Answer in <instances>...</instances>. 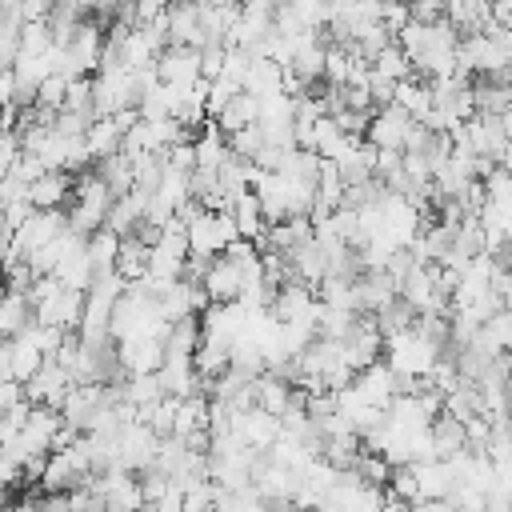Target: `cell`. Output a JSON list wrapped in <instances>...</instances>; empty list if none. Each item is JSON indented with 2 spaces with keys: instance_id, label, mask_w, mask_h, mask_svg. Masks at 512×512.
Returning a JSON list of instances; mask_svg holds the SVG:
<instances>
[{
  "instance_id": "1",
  "label": "cell",
  "mask_w": 512,
  "mask_h": 512,
  "mask_svg": "<svg viewBox=\"0 0 512 512\" xmlns=\"http://www.w3.org/2000/svg\"><path fill=\"white\" fill-rule=\"evenodd\" d=\"M384 364L396 376H428V368L436 364V344L424 340L420 332H396L384 340Z\"/></svg>"
},
{
  "instance_id": "2",
  "label": "cell",
  "mask_w": 512,
  "mask_h": 512,
  "mask_svg": "<svg viewBox=\"0 0 512 512\" xmlns=\"http://www.w3.org/2000/svg\"><path fill=\"white\" fill-rule=\"evenodd\" d=\"M68 388H72V376H68L56 360H44V364H40V368L20 384L24 404H32V408H52V412L64 404Z\"/></svg>"
},
{
  "instance_id": "3",
  "label": "cell",
  "mask_w": 512,
  "mask_h": 512,
  "mask_svg": "<svg viewBox=\"0 0 512 512\" xmlns=\"http://www.w3.org/2000/svg\"><path fill=\"white\" fill-rule=\"evenodd\" d=\"M80 312H84V292L64 288V284H56L44 300H36V304H32L36 324H48V328H60V332H76Z\"/></svg>"
},
{
  "instance_id": "4",
  "label": "cell",
  "mask_w": 512,
  "mask_h": 512,
  "mask_svg": "<svg viewBox=\"0 0 512 512\" xmlns=\"http://www.w3.org/2000/svg\"><path fill=\"white\" fill-rule=\"evenodd\" d=\"M380 352H384V336L376 332L372 316L356 312L352 328H348V332H344V340H340V356H344V364H348L352 372H360V368L376 364V360H380Z\"/></svg>"
},
{
  "instance_id": "5",
  "label": "cell",
  "mask_w": 512,
  "mask_h": 512,
  "mask_svg": "<svg viewBox=\"0 0 512 512\" xmlns=\"http://www.w3.org/2000/svg\"><path fill=\"white\" fill-rule=\"evenodd\" d=\"M152 68H156L160 84H196L200 80V52L184 48V44H168L156 52Z\"/></svg>"
},
{
  "instance_id": "6",
  "label": "cell",
  "mask_w": 512,
  "mask_h": 512,
  "mask_svg": "<svg viewBox=\"0 0 512 512\" xmlns=\"http://www.w3.org/2000/svg\"><path fill=\"white\" fill-rule=\"evenodd\" d=\"M100 44H104V28H100L92 16H84V20L76 24L72 40L64 44V56L76 64V72H80V76H92V72H96V64H100Z\"/></svg>"
},
{
  "instance_id": "7",
  "label": "cell",
  "mask_w": 512,
  "mask_h": 512,
  "mask_svg": "<svg viewBox=\"0 0 512 512\" xmlns=\"http://www.w3.org/2000/svg\"><path fill=\"white\" fill-rule=\"evenodd\" d=\"M408 128H412V116L400 112L396 104H384V108L372 112V120L364 128V144H372V148H396L400 152Z\"/></svg>"
},
{
  "instance_id": "8",
  "label": "cell",
  "mask_w": 512,
  "mask_h": 512,
  "mask_svg": "<svg viewBox=\"0 0 512 512\" xmlns=\"http://www.w3.org/2000/svg\"><path fill=\"white\" fill-rule=\"evenodd\" d=\"M116 356H120L124 376H152V372H160V364H164L160 340H152V336L120 340V344H116Z\"/></svg>"
},
{
  "instance_id": "9",
  "label": "cell",
  "mask_w": 512,
  "mask_h": 512,
  "mask_svg": "<svg viewBox=\"0 0 512 512\" xmlns=\"http://www.w3.org/2000/svg\"><path fill=\"white\" fill-rule=\"evenodd\" d=\"M232 432H236L248 448L268 452V448L276 444V436H280V416H268V412H260V408H248V412L232 416Z\"/></svg>"
},
{
  "instance_id": "10",
  "label": "cell",
  "mask_w": 512,
  "mask_h": 512,
  "mask_svg": "<svg viewBox=\"0 0 512 512\" xmlns=\"http://www.w3.org/2000/svg\"><path fill=\"white\" fill-rule=\"evenodd\" d=\"M68 200H72V176L68 172H44L28 184V204L36 212H52V208L64 212Z\"/></svg>"
},
{
  "instance_id": "11",
  "label": "cell",
  "mask_w": 512,
  "mask_h": 512,
  "mask_svg": "<svg viewBox=\"0 0 512 512\" xmlns=\"http://www.w3.org/2000/svg\"><path fill=\"white\" fill-rule=\"evenodd\" d=\"M200 288H204L208 304H236V296H240V268L228 264L224 256H212Z\"/></svg>"
},
{
  "instance_id": "12",
  "label": "cell",
  "mask_w": 512,
  "mask_h": 512,
  "mask_svg": "<svg viewBox=\"0 0 512 512\" xmlns=\"http://www.w3.org/2000/svg\"><path fill=\"white\" fill-rule=\"evenodd\" d=\"M196 344H200V316H180L164 324V336H160L164 360H192Z\"/></svg>"
},
{
  "instance_id": "13",
  "label": "cell",
  "mask_w": 512,
  "mask_h": 512,
  "mask_svg": "<svg viewBox=\"0 0 512 512\" xmlns=\"http://www.w3.org/2000/svg\"><path fill=\"white\" fill-rule=\"evenodd\" d=\"M256 116H260V100L256 96H248V92H236L216 116H212V124H216V132L228 140L232 132H240V128H248V124H256Z\"/></svg>"
},
{
  "instance_id": "14",
  "label": "cell",
  "mask_w": 512,
  "mask_h": 512,
  "mask_svg": "<svg viewBox=\"0 0 512 512\" xmlns=\"http://www.w3.org/2000/svg\"><path fill=\"white\" fill-rule=\"evenodd\" d=\"M412 476H416L420 500H448V492L456 488L444 460H420V464H412Z\"/></svg>"
},
{
  "instance_id": "15",
  "label": "cell",
  "mask_w": 512,
  "mask_h": 512,
  "mask_svg": "<svg viewBox=\"0 0 512 512\" xmlns=\"http://www.w3.org/2000/svg\"><path fill=\"white\" fill-rule=\"evenodd\" d=\"M428 440H432V460H452L456 452H464V424L440 412L428 424Z\"/></svg>"
},
{
  "instance_id": "16",
  "label": "cell",
  "mask_w": 512,
  "mask_h": 512,
  "mask_svg": "<svg viewBox=\"0 0 512 512\" xmlns=\"http://www.w3.org/2000/svg\"><path fill=\"white\" fill-rule=\"evenodd\" d=\"M144 200H148V196H140V192H124V196H116V200L108 204V212H104V228L116 232V236H132L136 220L144 216Z\"/></svg>"
},
{
  "instance_id": "17",
  "label": "cell",
  "mask_w": 512,
  "mask_h": 512,
  "mask_svg": "<svg viewBox=\"0 0 512 512\" xmlns=\"http://www.w3.org/2000/svg\"><path fill=\"white\" fill-rule=\"evenodd\" d=\"M228 216H232V224H236V236L240 240H248V244H256L260 236H264V216H260V204H256V196L244 188L236 200H232V208H228Z\"/></svg>"
},
{
  "instance_id": "18",
  "label": "cell",
  "mask_w": 512,
  "mask_h": 512,
  "mask_svg": "<svg viewBox=\"0 0 512 512\" xmlns=\"http://www.w3.org/2000/svg\"><path fill=\"white\" fill-rule=\"evenodd\" d=\"M32 300L24 292H0V336L12 340L32 324Z\"/></svg>"
},
{
  "instance_id": "19",
  "label": "cell",
  "mask_w": 512,
  "mask_h": 512,
  "mask_svg": "<svg viewBox=\"0 0 512 512\" xmlns=\"http://www.w3.org/2000/svg\"><path fill=\"white\" fill-rule=\"evenodd\" d=\"M280 64H272V60H264V56H256L252 64H248V72H244V80H240V92H248V96H256V100H264V96H276L280 92Z\"/></svg>"
},
{
  "instance_id": "20",
  "label": "cell",
  "mask_w": 512,
  "mask_h": 512,
  "mask_svg": "<svg viewBox=\"0 0 512 512\" xmlns=\"http://www.w3.org/2000/svg\"><path fill=\"white\" fill-rule=\"evenodd\" d=\"M228 348H232V344H224V340L200 336V344H196V352H192V372H196L200 380H216V376L228 368Z\"/></svg>"
},
{
  "instance_id": "21",
  "label": "cell",
  "mask_w": 512,
  "mask_h": 512,
  "mask_svg": "<svg viewBox=\"0 0 512 512\" xmlns=\"http://www.w3.org/2000/svg\"><path fill=\"white\" fill-rule=\"evenodd\" d=\"M392 104H396L400 112H408L412 120H424V116H428V108H432L428 84H424V80H416V76L400 80V84L392 88Z\"/></svg>"
},
{
  "instance_id": "22",
  "label": "cell",
  "mask_w": 512,
  "mask_h": 512,
  "mask_svg": "<svg viewBox=\"0 0 512 512\" xmlns=\"http://www.w3.org/2000/svg\"><path fill=\"white\" fill-rule=\"evenodd\" d=\"M116 252H120V236L108 232V228H96V232L84 240V260L92 264V276H96V272H112Z\"/></svg>"
},
{
  "instance_id": "23",
  "label": "cell",
  "mask_w": 512,
  "mask_h": 512,
  "mask_svg": "<svg viewBox=\"0 0 512 512\" xmlns=\"http://www.w3.org/2000/svg\"><path fill=\"white\" fill-rule=\"evenodd\" d=\"M96 176L104 180V188L112 192V200H116V196H124V192H132V160H128V156H120V152H112V156L96 160Z\"/></svg>"
},
{
  "instance_id": "24",
  "label": "cell",
  "mask_w": 512,
  "mask_h": 512,
  "mask_svg": "<svg viewBox=\"0 0 512 512\" xmlns=\"http://www.w3.org/2000/svg\"><path fill=\"white\" fill-rule=\"evenodd\" d=\"M116 276L124 280V284H132V280H140L144 272H148V248L140 244V240H132V236H120V252H116Z\"/></svg>"
},
{
  "instance_id": "25",
  "label": "cell",
  "mask_w": 512,
  "mask_h": 512,
  "mask_svg": "<svg viewBox=\"0 0 512 512\" xmlns=\"http://www.w3.org/2000/svg\"><path fill=\"white\" fill-rule=\"evenodd\" d=\"M288 392H292V384H284V380H276V376H256V380H252V400H256V408L268 412V416H280V412L288 408Z\"/></svg>"
},
{
  "instance_id": "26",
  "label": "cell",
  "mask_w": 512,
  "mask_h": 512,
  "mask_svg": "<svg viewBox=\"0 0 512 512\" xmlns=\"http://www.w3.org/2000/svg\"><path fill=\"white\" fill-rule=\"evenodd\" d=\"M84 148H88V156H92V160H104V156L120 152V132H116V124H112L108 116L92 120V124H88V132H84Z\"/></svg>"
},
{
  "instance_id": "27",
  "label": "cell",
  "mask_w": 512,
  "mask_h": 512,
  "mask_svg": "<svg viewBox=\"0 0 512 512\" xmlns=\"http://www.w3.org/2000/svg\"><path fill=\"white\" fill-rule=\"evenodd\" d=\"M372 324H376V332L388 340V336H396V332H408V328L416 324V312L396 296V300H388L380 312H372Z\"/></svg>"
},
{
  "instance_id": "28",
  "label": "cell",
  "mask_w": 512,
  "mask_h": 512,
  "mask_svg": "<svg viewBox=\"0 0 512 512\" xmlns=\"http://www.w3.org/2000/svg\"><path fill=\"white\" fill-rule=\"evenodd\" d=\"M372 72H376V76H384V80H392V84H400V80H408V76H412V64H408V56L400 52V44L392 40V44L372 60Z\"/></svg>"
},
{
  "instance_id": "29",
  "label": "cell",
  "mask_w": 512,
  "mask_h": 512,
  "mask_svg": "<svg viewBox=\"0 0 512 512\" xmlns=\"http://www.w3.org/2000/svg\"><path fill=\"white\" fill-rule=\"evenodd\" d=\"M168 112H172V88L168 84H152L148 92H140V100H136L140 120H164Z\"/></svg>"
},
{
  "instance_id": "30",
  "label": "cell",
  "mask_w": 512,
  "mask_h": 512,
  "mask_svg": "<svg viewBox=\"0 0 512 512\" xmlns=\"http://www.w3.org/2000/svg\"><path fill=\"white\" fill-rule=\"evenodd\" d=\"M228 152L236 156V160H244V164H252L256 160V152L264 148V132H260V124H248V128H240V132H232L228 140Z\"/></svg>"
},
{
  "instance_id": "31",
  "label": "cell",
  "mask_w": 512,
  "mask_h": 512,
  "mask_svg": "<svg viewBox=\"0 0 512 512\" xmlns=\"http://www.w3.org/2000/svg\"><path fill=\"white\" fill-rule=\"evenodd\" d=\"M480 336H484V344H488V348L504 352V348L512 344V312H508V308L492 312V316L480 324Z\"/></svg>"
},
{
  "instance_id": "32",
  "label": "cell",
  "mask_w": 512,
  "mask_h": 512,
  "mask_svg": "<svg viewBox=\"0 0 512 512\" xmlns=\"http://www.w3.org/2000/svg\"><path fill=\"white\" fill-rule=\"evenodd\" d=\"M40 364H44V356H40L24 336H12V380L24 384Z\"/></svg>"
},
{
  "instance_id": "33",
  "label": "cell",
  "mask_w": 512,
  "mask_h": 512,
  "mask_svg": "<svg viewBox=\"0 0 512 512\" xmlns=\"http://www.w3.org/2000/svg\"><path fill=\"white\" fill-rule=\"evenodd\" d=\"M164 392H160V380H156V372L152 376H124V400L132 404V408H144V404H152V400H160Z\"/></svg>"
},
{
  "instance_id": "34",
  "label": "cell",
  "mask_w": 512,
  "mask_h": 512,
  "mask_svg": "<svg viewBox=\"0 0 512 512\" xmlns=\"http://www.w3.org/2000/svg\"><path fill=\"white\" fill-rule=\"evenodd\" d=\"M64 108H68V112H80V116H88V120H96V108H92V76H76V80H68Z\"/></svg>"
},
{
  "instance_id": "35",
  "label": "cell",
  "mask_w": 512,
  "mask_h": 512,
  "mask_svg": "<svg viewBox=\"0 0 512 512\" xmlns=\"http://www.w3.org/2000/svg\"><path fill=\"white\" fill-rule=\"evenodd\" d=\"M212 504H216L212 480H196V484L180 488V512H212Z\"/></svg>"
},
{
  "instance_id": "36",
  "label": "cell",
  "mask_w": 512,
  "mask_h": 512,
  "mask_svg": "<svg viewBox=\"0 0 512 512\" xmlns=\"http://www.w3.org/2000/svg\"><path fill=\"white\" fill-rule=\"evenodd\" d=\"M48 48H52V36H48L44 20H36V24H20V52H24V56H44Z\"/></svg>"
},
{
  "instance_id": "37",
  "label": "cell",
  "mask_w": 512,
  "mask_h": 512,
  "mask_svg": "<svg viewBox=\"0 0 512 512\" xmlns=\"http://www.w3.org/2000/svg\"><path fill=\"white\" fill-rule=\"evenodd\" d=\"M64 92H68V80L64 76H56V72H48L40 84H36V104H44V108H64Z\"/></svg>"
},
{
  "instance_id": "38",
  "label": "cell",
  "mask_w": 512,
  "mask_h": 512,
  "mask_svg": "<svg viewBox=\"0 0 512 512\" xmlns=\"http://www.w3.org/2000/svg\"><path fill=\"white\" fill-rule=\"evenodd\" d=\"M408 20H412L408 16V0H380V24H384L388 36H396Z\"/></svg>"
},
{
  "instance_id": "39",
  "label": "cell",
  "mask_w": 512,
  "mask_h": 512,
  "mask_svg": "<svg viewBox=\"0 0 512 512\" xmlns=\"http://www.w3.org/2000/svg\"><path fill=\"white\" fill-rule=\"evenodd\" d=\"M344 72H348V52L340 44H328L324 48V80L328 84H344Z\"/></svg>"
},
{
  "instance_id": "40",
  "label": "cell",
  "mask_w": 512,
  "mask_h": 512,
  "mask_svg": "<svg viewBox=\"0 0 512 512\" xmlns=\"http://www.w3.org/2000/svg\"><path fill=\"white\" fill-rule=\"evenodd\" d=\"M20 52V20L16 16H0V56L12 64Z\"/></svg>"
},
{
  "instance_id": "41",
  "label": "cell",
  "mask_w": 512,
  "mask_h": 512,
  "mask_svg": "<svg viewBox=\"0 0 512 512\" xmlns=\"http://www.w3.org/2000/svg\"><path fill=\"white\" fill-rule=\"evenodd\" d=\"M8 176H12V180H20V184L28 188L36 176H44V164H40L32 152H20V156H16V164L8 168Z\"/></svg>"
},
{
  "instance_id": "42",
  "label": "cell",
  "mask_w": 512,
  "mask_h": 512,
  "mask_svg": "<svg viewBox=\"0 0 512 512\" xmlns=\"http://www.w3.org/2000/svg\"><path fill=\"white\" fill-rule=\"evenodd\" d=\"M212 240H216V252H224L232 240H240V236H236V224H232L228 212H212Z\"/></svg>"
},
{
  "instance_id": "43",
  "label": "cell",
  "mask_w": 512,
  "mask_h": 512,
  "mask_svg": "<svg viewBox=\"0 0 512 512\" xmlns=\"http://www.w3.org/2000/svg\"><path fill=\"white\" fill-rule=\"evenodd\" d=\"M28 216H32V204H28V200H8L4 212H0V220H4L8 228H20Z\"/></svg>"
},
{
  "instance_id": "44",
  "label": "cell",
  "mask_w": 512,
  "mask_h": 512,
  "mask_svg": "<svg viewBox=\"0 0 512 512\" xmlns=\"http://www.w3.org/2000/svg\"><path fill=\"white\" fill-rule=\"evenodd\" d=\"M132 8H136V28H144L168 8V0H132Z\"/></svg>"
},
{
  "instance_id": "45",
  "label": "cell",
  "mask_w": 512,
  "mask_h": 512,
  "mask_svg": "<svg viewBox=\"0 0 512 512\" xmlns=\"http://www.w3.org/2000/svg\"><path fill=\"white\" fill-rule=\"evenodd\" d=\"M48 4H52V0H20V8H16L20 24H36V20H44V16H48Z\"/></svg>"
},
{
  "instance_id": "46",
  "label": "cell",
  "mask_w": 512,
  "mask_h": 512,
  "mask_svg": "<svg viewBox=\"0 0 512 512\" xmlns=\"http://www.w3.org/2000/svg\"><path fill=\"white\" fill-rule=\"evenodd\" d=\"M16 480H20V464L0 448V492H4V488H12Z\"/></svg>"
},
{
  "instance_id": "47",
  "label": "cell",
  "mask_w": 512,
  "mask_h": 512,
  "mask_svg": "<svg viewBox=\"0 0 512 512\" xmlns=\"http://www.w3.org/2000/svg\"><path fill=\"white\" fill-rule=\"evenodd\" d=\"M252 256H256V248H252L248 240H232V244L224 248V260H228V264H244V260H252Z\"/></svg>"
},
{
  "instance_id": "48",
  "label": "cell",
  "mask_w": 512,
  "mask_h": 512,
  "mask_svg": "<svg viewBox=\"0 0 512 512\" xmlns=\"http://www.w3.org/2000/svg\"><path fill=\"white\" fill-rule=\"evenodd\" d=\"M24 400V392H20V384H12V380H0V416L8 412V408H16Z\"/></svg>"
},
{
  "instance_id": "49",
  "label": "cell",
  "mask_w": 512,
  "mask_h": 512,
  "mask_svg": "<svg viewBox=\"0 0 512 512\" xmlns=\"http://www.w3.org/2000/svg\"><path fill=\"white\" fill-rule=\"evenodd\" d=\"M0 380H12V340H4V336H0Z\"/></svg>"
},
{
  "instance_id": "50",
  "label": "cell",
  "mask_w": 512,
  "mask_h": 512,
  "mask_svg": "<svg viewBox=\"0 0 512 512\" xmlns=\"http://www.w3.org/2000/svg\"><path fill=\"white\" fill-rule=\"evenodd\" d=\"M12 88H16V84H12V72H0V108L12 104Z\"/></svg>"
},
{
  "instance_id": "51",
  "label": "cell",
  "mask_w": 512,
  "mask_h": 512,
  "mask_svg": "<svg viewBox=\"0 0 512 512\" xmlns=\"http://www.w3.org/2000/svg\"><path fill=\"white\" fill-rule=\"evenodd\" d=\"M16 8H20V0H0V16H16ZM20 20V16H16Z\"/></svg>"
},
{
  "instance_id": "52",
  "label": "cell",
  "mask_w": 512,
  "mask_h": 512,
  "mask_svg": "<svg viewBox=\"0 0 512 512\" xmlns=\"http://www.w3.org/2000/svg\"><path fill=\"white\" fill-rule=\"evenodd\" d=\"M8 68H12V64H8V60H4V56H0V72H8Z\"/></svg>"
},
{
  "instance_id": "53",
  "label": "cell",
  "mask_w": 512,
  "mask_h": 512,
  "mask_svg": "<svg viewBox=\"0 0 512 512\" xmlns=\"http://www.w3.org/2000/svg\"><path fill=\"white\" fill-rule=\"evenodd\" d=\"M268 4H272V8H276V4H284V0H268Z\"/></svg>"
},
{
  "instance_id": "54",
  "label": "cell",
  "mask_w": 512,
  "mask_h": 512,
  "mask_svg": "<svg viewBox=\"0 0 512 512\" xmlns=\"http://www.w3.org/2000/svg\"><path fill=\"white\" fill-rule=\"evenodd\" d=\"M168 4H172V0H168Z\"/></svg>"
}]
</instances>
